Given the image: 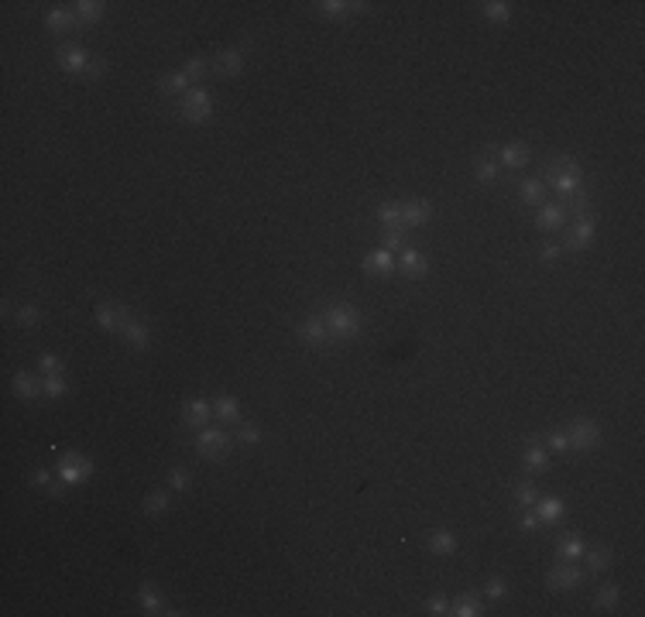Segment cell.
Here are the masks:
<instances>
[{"mask_svg":"<svg viewBox=\"0 0 645 617\" xmlns=\"http://www.w3.org/2000/svg\"><path fill=\"white\" fill-rule=\"evenodd\" d=\"M326 326H330V333L337 339H357V333H360V312L353 309L351 302H333V305H326Z\"/></svg>","mask_w":645,"mask_h":617,"instance_id":"1","label":"cell"},{"mask_svg":"<svg viewBox=\"0 0 645 617\" xmlns=\"http://www.w3.org/2000/svg\"><path fill=\"white\" fill-rule=\"evenodd\" d=\"M213 110H217V100H213L203 86H192V90L178 100V117H182L185 124H206V120L213 117Z\"/></svg>","mask_w":645,"mask_h":617,"instance_id":"2","label":"cell"},{"mask_svg":"<svg viewBox=\"0 0 645 617\" xmlns=\"http://www.w3.org/2000/svg\"><path fill=\"white\" fill-rule=\"evenodd\" d=\"M56 473H59V480L65 484V487H79V484L90 480V473H93V459L83 456V453H65V456L59 459V466H56Z\"/></svg>","mask_w":645,"mask_h":617,"instance_id":"3","label":"cell"},{"mask_svg":"<svg viewBox=\"0 0 645 617\" xmlns=\"http://www.w3.org/2000/svg\"><path fill=\"white\" fill-rule=\"evenodd\" d=\"M231 436L224 429H203L199 439H196V453L203 459H227L231 456Z\"/></svg>","mask_w":645,"mask_h":617,"instance_id":"4","label":"cell"},{"mask_svg":"<svg viewBox=\"0 0 645 617\" xmlns=\"http://www.w3.org/2000/svg\"><path fill=\"white\" fill-rule=\"evenodd\" d=\"M567 443H570V449H580V453L594 449L601 443V425L590 422V419H573L570 429H567Z\"/></svg>","mask_w":645,"mask_h":617,"instance_id":"5","label":"cell"},{"mask_svg":"<svg viewBox=\"0 0 645 617\" xmlns=\"http://www.w3.org/2000/svg\"><path fill=\"white\" fill-rule=\"evenodd\" d=\"M295 337L302 339L305 346H316V350H323L326 343H330V326H326V319L323 316H305L302 323H299V333Z\"/></svg>","mask_w":645,"mask_h":617,"instance_id":"6","label":"cell"},{"mask_svg":"<svg viewBox=\"0 0 645 617\" xmlns=\"http://www.w3.org/2000/svg\"><path fill=\"white\" fill-rule=\"evenodd\" d=\"M584 580V573L573 566V562H560L556 569H549V590L556 593H567V590H577Z\"/></svg>","mask_w":645,"mask_h":617,"instance_id":"7","label":"cell"},{"mask_svg":"<svg viewBox=\"0 0 645 617\" xmlns=\"http://www.w3.org/2000/svg\"><path fill=\"white\" fill-rule=\"evenodd\" d=\"M594 233H597V220H594L590 213H587V217H577V223L570 226L563 247H567V251H584L587 244L594 240Z\"/></svg>","mask_w":645,"mask_h":617,"instance_id":"8","label":"cell"},{"mask_svg":"<svg viewBox=\"0 0 645 617\" xmlns=\"http://www.w3.org/2000/svg\"><path fill=\"white\" fill-rule=\"evenodd\" d=\"M127 319H131V309L127 305H117V302H100L97 305V323L103 330H110V333H120Z\"/></svg>","mask_w":645,"mask_h":617,"instance_id":"9","label":"cell"},{"mask_svg":"<svg viewBox=\"0 0 645 617\" xmlns=\"http://www.w3.org/2000/svg\"><path fill=\"white\" fill-rule=\"evenodd\" d=\"M210 69L217 76H227V79L240 76L244 72V49H224V52H217L213 62H210Z\"/></svg>","mask_w":645,"mask_h":617,"instance_id":"10","label":"cell"},{"mask_svg":"<svg viewBox=\"0 0 645 617\" xmlns=\"http://www.w3.org/2000/svg\"><path fill=\"white\" fill-rule=\"evenodd\" d=\"M56 58H59L62 72H69V76H83L86 65H90V56L79 45H62L59 52H56Z\"/></svg>","mask_w":645,"mask_h":617,"instance_id":"11","label":"cell"},{"mask_svg":"<svg viewBox=\"0 0 645 617\" xmlns=\"http://www.w3.org/2000/svg\"><path fill=\"white\" fill-rule=\"evenodd\" d=\"M182 415H185V425L189 429H199V425H206L213 419V405L206 398H192V401H185Z\"/></svg>","mask_w":645,"mask_h":617,"instance_id":"12","label":"cell"},{"mask_svg":"<svg viewBox=\"0 0 645 617\" xmlns=\"http://www.w3.org/2000/svg\"><path fill=\"white\" fill-rule=\"evenodd\" d=\"M120 337H124V343H127V346H134V350H148V343H151V333H148V326H144V323H141L137 316H131V319L124 323Z\"/></svg>","mask_w":645,"mask_h":617,"instance_id":"13","label":"cell"},{"mask_svg":"<svg viewBox=\"0 0 645 617\" xmlns=\"http://www.w3.org/2000/svg\"><path fill=\"white\" fill-rule=\"evenodd\" d=\"M76 24H79L76 7H52V10L45 14V28H49V31H72Z\"/></svg>","mask_w":645,"mask_h":617,"instance_id":"14","label":"cell"},{"mask_svg":"<svg viewBox=\"0 0 645 617\" xmlns=\"http://www.w3.org/2000/svg\"><path fill=\"white\" fill-rule=\"evenodd\" d=\"M399 206H402V223H405V230H409V226H422L429 217H433V206L422 203V199H405V203H399Z\"/></svg>","mask_w":645,"mask_h":617,"instance_id":"15","label":"cell"},{"mask_svg":"<svg viewBox=\"0 0 645 617\" xmlns=\"http://www.w3.org/2000/svg\"><path fill=\"white\" fill-rule=\"evenodd\" d=\"M137 600H141L144 614H178V611H169V607H165L162 593H158V590H155L151 583H141V590H137Z\"/></svg>","mask_w":645,"mask_h":617,"instance_id":"16","label":"cell"},{"mask_svg":"<svg viewBox=\"0 0 645 617\" xmlns=\"http://www.w3.org/2000/svg\"><path fill=\"white\" fill-rule=\"evenodd\" d=\"M392 264H395V254L385 251V247H378V251H371L364 257V271L367 275H392Z\"/></svg>","mask_w":645,"mask_h":617,"instance_id":"17","label":"cell"},{"mask_svg":"<svg viewBox=\"0 0 645 617\" xmlns=\"http://www.w3.org/2000/svg\"><path fill=\"white\" fill-rule=\"evenodd\" d=\"M158 90H162L165 96H185V93L192 90V79L178 69V72H169V76L158 79Z\"/></svg>","mask_w":645,"mask_h":617,"instance_id":"18","label":"cell"},{"mask_svg":"<svg viewBox=\"0 0 645 617\" xmlns=\"http://www.w3.org/2000/svg\"><path fill=\"white\" fill-rule=\"evenodd\" d=\"M501 165L505 169H526L528 165V144H522V141H512V144H505L501 148Z\"/></svg>","mask_w":645,"mask_h":617,"instance_id":"19","label":"cell"},{"mask_svg":"<svg viewBox=\"0 0 645 617\" xmlns=\"http://www.w3.org/2000/svg\"><path fill=\"white\" fill-rule=\"evenodd\" d=\"M323 17H351V14H360L367 3H351V0H323L316 3Z\"/></svg>","mask_w":645,"mask_h":617,"instance_id":"20","label":"cell"},{"mask_svg":"<svg viewBox=\"0 0 645 617\" xmlns=\"http://www.w3.org/2000/svg\"><path fill=\"white\" fill-rule=\"evenodd\" d=\"M426 549H429L433 556H453V552H457V535H453V532H433V535L426 539Z\"/></svg>","mask_w":645,"mask_h":617,"instance_id":"21","label":"cell"},{"mask_svg":"<svg viewBox=\"0 0 645 617\" xmlns=\"http://www.w3.org/2000/svg\"><path fill=\"white\" fill-rule=\"evenodd\" d=\"M535 223L542 226V230H560V226L567 223V210H563L560 203H553V206H539Z\"/></svg>","mask_w":645,"mask_h":617,"instance_id":"22","label":"cell"},{"mask_svg":"<svg viewBox=\"0 0 645 617\" xmlns=\"http://www.w3.org/2000/svg\"><path fill=\"white\" fill-rule=\"evenodd\" d=\"M450 614L453 617H477V614H484V604H480L477 593H460V597L450 604Z\"/></svg>","mask_w":645,"mask_h":617,"instance_id":"23","label":"cell"},{"mask_svg":"<svg viewBox=\"0 0 645 617\" xmlns=\"http://www.w3.org/2000/svg\"><path fill=\"white\" fill-rule=\"evenodd\" d=\"M374 220L385 226V230H405V223H402V206H399V203L378 206V210H374Z\"/></svg>","mask_w":645,"mask_h":617,"instance_id":"24","label":"cell"},{"mask_svg":"<svg viewBox=\"0 0 645 617\" xmlns=\"http://www.w3.org/2000/svg\"><path fill=\"white\" fill-rule=\"evenodd\" d=\"M399 261H402V271L405 275H415V278H422L426 271H429V264H426V257L415 251V247H405V251H399Z\"/></svg>","mask_w":645,"mask_h":617,"instance_id":"25","label":"cell"},{"mask_svg":"<svg viewBox=\"0 0 645 617\" xmlns=\"http://www.w3.org/2000/svg\"><path fill=\"white\" fill-rule=\"evenodd\" d=\"M553 189H556L563 199H570V196H577V192L584 189V178H580V171H570V175H553Z\"/></svg>","mask_w":645,"mask_h":617,"instance_id":"26","label":"cell"},{"mask_svg":"<svg viewBox=\"0 0 645 617\" xmlns=\"http://www.w3.org/2000/svg\"><path fill=\"white\" fill-rule=\"evenodd\" d=\"M14 394H17V398H24V401H35V398L42 394V384H38L31 374L17 371V374H14Z\"/></svg>","mask_w":645,"mask_h":617,"instance_id":"27","label":"cell"},{"mask_svg":"<svg viewBox=\"0 0 645 617\" xmlns=\"http://www.w3.org/2000/svg\"><path fill=\"white\" fill-rule=\"evenodd\" d=\"M618 600H621V586H618V583H608V586H601V590L594 593V607H597V611H614Z\"/></svg>","mask_w":645,"mask_h":617,"instance_id":"28","label":"cell"},{"mask_svg":"<svg viewBox=\"0 0 645 617\" xmlns=\"http://www.w3.org/2000/svg\"><path fill=\"white\" fill-rule=\"evenodd\" d=\"M556 556H560V562H573L584 556V542L577 539V535H563L560 539V546H556Z\"/></svg>","mask_w":645,"mask_h":617,"instance_id":"29","label":"cell"},{"mask_svg":"<svg viewBox=\"0 0 645 617\" xmlns=\"http://www.w3.org/2000/svg\"><path fill=\"white\" fill-rule=\"evenodd\" d=\"M213 415L224 419V422H240V405H237L231 394H220V398L213 401Z\"/></svg>","mask_w":645,"mask_h":617,"instance_id":"30","label":"cell"},{"mask_svg":"<svg viewBox=\"0 0 645 617\" xmlns=\"http://www.w3.org/2000/svg\"><path fill=\"white\" fill-rule=\"evenodd\" d=\"M103 3L100 0H79L76 3V14H79V24H97L100 17H103Z\"/></svg>","mask_w":645,"mask_h":617,"instance_id":"31","label":"cell"},{"mask_svg":"<svg viewBox=\"0 0 645 617\" xmlns=\"http://www.w3.org/2000/svg\"><path fill=\"white\" fill-rule=\"evenodd\" d=\"M526 466L532 470V473H539V470H546V466H549V453L539 446L535 439H528V446H526Z\"/></svg>","mask_w":645,"mask_h":617,"instance_id":"32","label":"cell"},{"mask_svg":"<svg viewBox=\"0 0 645 617\" xmlns=\"http://www.w3.org/2000/svg\"><path fill=\"white\" fill-rule=\"evenodd\" d=\"M542 196H546V185H542L539 178H526V182H522V189H519V199H522L526 206H539V203H542Z\"/></svg>","mask_w":645,"mask_h":617,"instance_id":"33","label":"cell"},{"mask_svg":"<svg viewBox=\"0 0 645 617\" xmlns=\"http://www.w3.org/2000/svg\"><path fill=\"white\" fill-rule=\"evenodd\" d=\"M480 14L487 21H508L512 17V3H505V0H484L480 3Z\"/></svg>","mask_w":645,"mask_h":617,"instance_id":"34","label":"cell"},{"mask_svg":"<svg viewBox=\"0 0 645 617\" xmlns=\"http://www.w3.org/2000/svg\"><path fill=\"white\" fill-rule=\"evenodd\" d=\"M31 484H35V487H45L52 498H62V491H65V484H62V480H52L49 470H31Z\"/></svg>","mask_w":645,"mask_h":617,"instance_id":"35","label":"cell"},{"mask_svg":"<svg viewBox=\"0 0 645 617\" xmlns=\"http://www.w3.org/2000/svg\"><path fill=\"white\" fill-rule=\"evenodd\" d=\"M474 178L480 182V185H487V182H494L498 178V162L487 155V158H477V165H474Z\"/></svg>","mask_w":645,"mask_h":617,"instance_id":"36","label":"cell"},{"mask_svg":"<svg viewBox=\"0 0 645 617\" xmlns=\"http://www.w3.org/2000/svg\"><path fill=\"white\" fill-rule=\"evenodd\" d=\"M539 521H556L563 514V501L560 498H539V507H535Z\"/></svg>","mask_w":645,"mask_h":617,"instance_id":"37","label":"cell"},{"mask_svg":"<svg viewBox=\"0 0 645 617\" xmlns=\"http://www.w3.org/2000/svg\"><path fill=\"white\" fill-rule=\"evenodd\" d=\"M141 507H144V514H151V518H158V514H165L169 511V494H162V491H151L144 501H141Z\"/></svg>","mask_w":645,"mask_h":617,"instance_id":"38","label":"cell"},{"mask_svg":"<svg viewBox=\"0 0 645 617\" xmlns=\"http://www.w3.org/2000/svg\"><path fill=\"white\" fill-rule=\"evenodd\" d=\"M608 566H611V549H608V546H597V549L587 552V569H590V573H601V569H608Z\"/></svg>","mask_w":645,"mask_h":617,"instance_id":"39","label":"cell"},{"mask_svg":"<svg viewBox=\"0 0 645 617\" xmlns=\"http://www.w3.org/2000/svg\"><path fill=\"white\" fill-rule=\"evenodd\" d=\"M65 391H69V388H65V378H62V374H49V378L42 381V394L52 398V401L65 398Z\"/></svg>","mask_w":645,"mask_h":617,"instance_id":"40","label":"cell"},{"mask_svg":"<svg viewBox=\"0 0 645 617\" xmlns=\"http://www.w3.org/2000/svg\"><path fill=\"white\" fill-rule=\"evenodd\" d=\"M546 171H549V175H570V171H580V165H577V158H570V155H556Z\"/></svg>","mask_w":645,"mask_h":617,"instance_id":"41","label":"cell"},{"mask_svg":"<svg viewBox=\"0 0 645 617\" xmlns=\"http://www.w3.org/2000/svg\"><path fill=\"white\" fill-rule=\"evenodd\" d=\"M189 484H192V477H189V470H185V466H172V470H169V487H172V491L185 494V491H189Z\"/></svg>","mask_w":645,"mask_h":617,"instance_id":"42","label":"cell"},{"mask_svg":"<svg viewBox=\"0 0 645 617\" xmlns=\"http://www.w3.org/2000/svg\"><path fill=\"white\" fill-rule=\"evenodd\" d=\"M515 501H519V505H526V507L535 505V501H539V491H535V484H528V480L515 484Z\"/></svg>","mask_w":645,"mask_h":617,"instance_id":"43","label":"cell"},{"mask_svg":"<svg viewBox=\"0 0 645 617\" xmlns=\"http://www.w3.org/2000/svg\"><path fill=\"white\" fill-rule=\"evenodd\" d=\"M237 443H244V446H258V443H261V429L251 425V422H240V429H237Z\"/></svg>","mask_w":645,"mask_h":617,"instance_id":"44","label":"cell"},{"mask_svg":"<svg viewBox=\"0 0 645 617\" xmlns=\"http://www.w3.org/2000/svg\"><path fill=\"white\" fill-rule=\"evenodd\" d=\"M206 69H210V62H206V58H203V56L189 58V62L182 65V72H185V76H189L192 83H196V79H203V76H206Z\"/></svg>","mask_w":645,"mask_h":617,"instance_id":"45","label":"cell"},{"mask_svg":"<svg viewBox=\"0 0 645 617\" xmlns=\"http://www.w3.org/2000/svg\"><path fill=\"white\" fill-rule=\"evenodd\" d=\"M107 76V58L103 56H90V65H86V72H83V79H103Z\"/></svg>","mask_w":645,"mask_h":617,"instance_id":"46","label":"cell"},{"mask_svg":"<svg viewBox=\"0 0 645 617\" xmlns=\"http://www.w3.org/2000/svg\"><path fill=\"white\" fill-rule=\"evenodd\" d=\"M38 367H42V374H45V378H49V374H62V371H65V364H62L56 353H42V357H38Z\"/></svg>","mask_w":645,"mask_h":617,"instance_id":"47","label":"cell"},{"mask_svg":"<svg viewBox=\"0 0 645 617\" xmlns=\"http://www.w3.org/2000/svg\"><path fill=\"white\" fill-rule=\"evenodd\" d=\"M409 244H405V230H388L385 233V251H392V254H399V251H405Z\"/></svg>","mask_w":645,"mask_h":617,"instance_id":"48","label":"cell"},{"mask_svg":"<svg viewBox=\"0 0 645 617\" xmlns=\"http://www.w3.org/2000/svg\"><path fill=\"white\" fill-rule=\"evenodd\" d=\"M14 319H17V326H35L42 319V312H38V305H21L14 312Z\"/></svg>","mask_w":645,"mask_h":617,"instance_id":"49","label":"cell"},{"mask_svg":"<svg viewBox=\"0 0 645 617\" xmlns=\"http://www.w3.org/2000/svg\"><path fill=\"white\" fill-rule=\"evenodd\" d=\"M505 590H508V586H505V580H501V576H491V580L484 583V597H487V600L505 597Z\"/></svg>","mask_w":645,"mask_h":617,"instance_id":"50","label":"cell"},{"mask_svg":"<svg viewBox=\"0 0 645 617\" xmlns=\"http://www.w3.org/2000/svg\"><path fill=\"white\" fill-rule=\"evenodd\" d=\"M426 611H429V614H450V604H446V597L436 593V597L426 600Z\"/></svg>","mask_w":645,"mask_h":617,"instance_id":"51","label":"cell"},{"mask_svg":"<svg viewBox=\"0 0 645 617\" xmlns=\"http://www.w3.org/2000/svg\"><path fill=\"white\" fill-rule=\"evenodd\" d=\"M549 449H553V453H567V449H570L567 432H553V436H549Z\"/></svg>","mask_w":645,"mask_h":617,"instance_id":"52","label":"cell"},{"mask_svg":"<svg viewBox=\"0 0 645 617\" xmlns=\"http://www.w3.org/2000/svg\"><path fill=\"white\" fill-rule=\"evenodd\" d=\"M539 525H542V521H539V514H535V511L522 514V521H519V528H522V532H535Z\"/></svg>","mask_w":645,"mask_h":617,"instance_id":"53","label":"cell"},{"mask_svg":"<svg viewBox=\"0 0 645 617\" xmlns=\"http://www.w3.org/2000/svg\"><path fill=\"white\" fill-rule=\"evenodd\" d=\"M560 251H563L560 244H546V247L539 251V257H542V261H556V257H560Z\"/></svg>","mask_w":645,"mask_h":617,"instance_id":"54","label":"cell"}]
</instances>
